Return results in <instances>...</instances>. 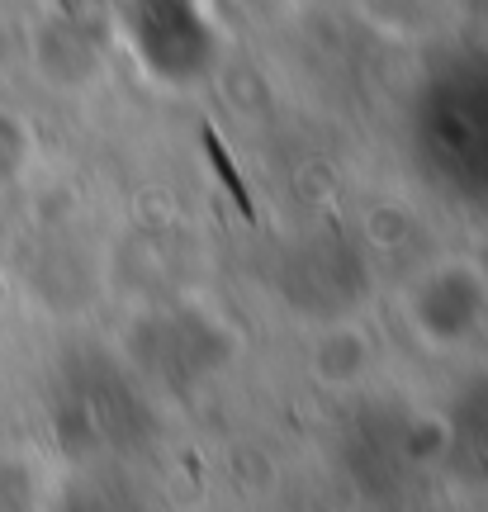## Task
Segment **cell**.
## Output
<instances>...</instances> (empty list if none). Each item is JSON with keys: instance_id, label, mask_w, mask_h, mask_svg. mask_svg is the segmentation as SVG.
<instances>
[{"instance_id": "6da1fadb", "label": "cell", "mask_w": 488, "mask_h": 512, "mask_svg": "<svg viewBox=\"0 0 488 512\" xmlns=\"http://www.w3.org/2000/svg\"><path fill=\"white\" fill-rule=\"evenodd\" d=\"M422 162L432 176L470 190L465 200H488V62H460L432 76L417 110Z\"/></svg>"}]
</instances>
